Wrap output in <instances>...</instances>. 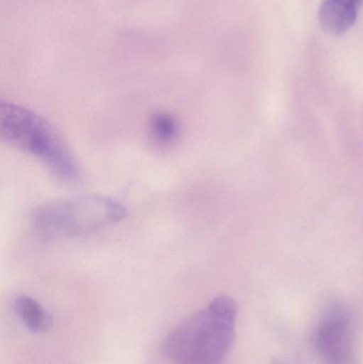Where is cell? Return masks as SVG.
<instances>
[{"label":"cell","instance_id":"cell-6","mask_svg":"<svg viewBox=\"0 0 363 364\" xmlns=\"http://www.w3.org/2000/svg\"><path fill=\"white\" fill-rule=\"evenodd\" d=\"M14 308L25 326L32 333H46L53 327V316L32 297L19 295L15 299Z\"/></svg>","mask_w":363,"mask_h":364},{"label":"cell","instance_id":"cell-2","mask_svg":"<svg viewBox=\"0 0 363 364\" xmlns=\"http://www.w3.org/2000/svg\"><path fill=\"white\" fill-rule=\"evenodd\" d=\"M0 138L40 160L61 181H78L80 168L74 155L58 130L38 113L1 100Z\"/></svg>","mask_w":363,"mask_h":364},{"label":"cell","instance_id":"cell-7","mask_svg":"<svg viewBox=\"0 0 363 364\" xmlns=\"http://www.w3.org/2000/svg\"><path fill=\"white\" fill-rule=\"evenodd\" d=\"M151 132L158 142L168 144L178 136V121L168 113H155L151 119Z\"/></svg>","mask_w":363,"mask_h":364},{"label":"cell","instance_id":"cell-1","mask_svg":"<svg viewBox=\"0 0 363 364\" xmlns=\"http://www.w3.org/2000/svg\"><path fill=\"white\" fill-rule=\"evenodd\" d=\"M237 314L234 299L217 297L173 329L164 353L173 364L223 363L234 346Z\"/></svg>","mask_w":363,"mask_h":364},{"label":"cell","instance_id":"cell-3","mask_svg":"<svg viewBox=\"0 0 363 364\" xmlns=\"http://www.w3.org/2000/svg\"><path fill=\"white\" fill-rule=\"evenodd\" d=\"M125 207L102 195H80L38 205L32 214L34 230L44 240L76 237L121 222Z\"/></svg>","mask_w":363,"mask_h":364},{"label":"cell","instance_id":"cell-5","mask_svg":"<svg viewBox=\"0 0 363 364\" xmlns=\"http://www.w3.org/2000/svg\"><path fill=\"white\" fill-rule=\"evenodd\" d=\"M363 0H323L319 21L324 31L342 34L351 29L358 16Z\"/></svg>","mask_w":363,"mask_h":364},{"label":"cell","instance_id":"cell-8","mask_svg":"<svg viewBox=\"0 0 363 364\" xmlns=\"http://www.w3.org/2000/svg\"><path fill=\"white\" fill-rule=\"evenodd\" d=\"M273 364H290L288 363H286V361L281 360V359H277V360H275Z\"/></svg>","mask_w":363,"mask_h":364},{"label":"cell","instance_id":"cell-4","mask_svg":"<svg viewBox=\"0 0 363 364\" xmlns=\"http://www.w3.org/2000/svg\"><path fill=\"white\" fill-rule=\"evenodd\" d=\"M315 344L326 364H353L351 316L342 306H332L322 316Z\"/></svg>","mask_w":363,"mask_h":364}]
</instances>
